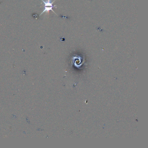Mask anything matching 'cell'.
I'll return each mask as SVG.
<instances>
[{"mask_svg":"<svg viewBox=\"0 0 148 148\" xmlns=\"http://www.w3.org/2000/svg\"><path fill=\"white\" fill-rule=\"evenodd\" d=\"M51 1L52 0H47L46 1H45L44 0H42V1H43L44 4H45V7H44L45 9H44L43 12L41 13L40 15H42V14L44 13L48 12L50 11H53L54 13H55L54 11L53 10L52 8H53V7H55L56 6L53 5V3L54 2V1L52 2Z\"/></svg>","mask_w":148,"mask_h":148,"instance_id":"6da1fadb","label":"cell"}]
</instances>
